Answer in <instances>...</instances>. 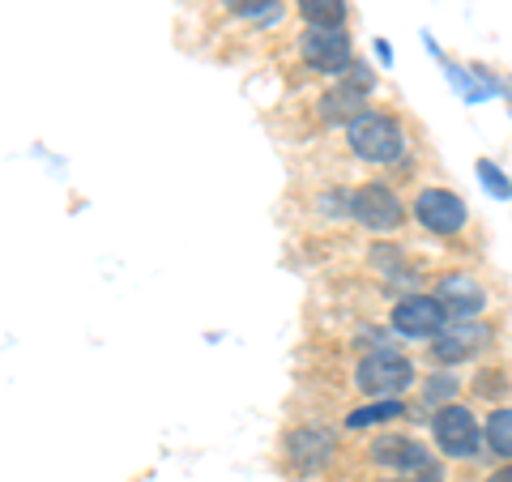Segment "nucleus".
I'll use <instances>...</instances> for the list:
<instances>
[{"label":"nucleus","instance_id":"nucleus-1","mask_svg":"<svg viewBox=\"0 0 512 482\" xmlns=\"http://www.w3.org/2000/svg\"><path fill=\"white\" fill-rule=\"evenodd\" d=\"M346 141H350V154H359L363 163H397L406 150L402 124L384 116V111H359L346 124Z\"/></svg>","mask_w":512,"mask_h":482},{"label":"nucleus","instance_id":"nucleus-2","mask_svg":"<svg viewBox=\"0 0 512 482\" xmlns=\"http://www.w3.org/2000/svg\"><path fill=\"white\" fill-rule=\"evenodd\" d=\"M355 384L367 397H402L414 384V363L406 355H393V350H372L359 367H355Z\"/></svg>","mask_w":512,"mask_h":482},{"label":"nucleus","instance_id":"nucleus-3","mask_svg":"<svg viewBox=\"0 0 512 482\" xmlns=\"http://www.w3.org/2000/svg\"><path fill=\"white\" fill-rule=\"evenodd\" d=\"M431 436H436V448H444L457 461L483 453V427H478V419L466 406H440L431 414Z\"/></svg>","mask_w":512,"mask_h":482},{"label":"nucleus","instance_id":"nucleus-4","mask_svg":"<svg viewBox=\"0 0 512 482\" xmlns=\"http://www.w3.org/2000/svg\"><path fill=\"white\" fill-rule=\"evenodd\" d=\"M414 218H419L431 235H457L470 222V210H466V201H461L457 192L423 188L419 197H414Z\"/></svg>","mask_w":512,"mask_h":482},{"label":"nucleus","instance_id":"nucleus-5","mask_svg":"<svg viewBox=\"0 0 512 482\" xmlns=\"http://www.w3.org/2000/svg\"><path fill=\"white\" fill-rule=\"evenodd\" d=\"M350 218L363 222L367 231H397L402 227V201H397V192L393 188H384V184H367L359 192H350Z\"/></svg>","mask_w":512,"mask_h":482},{"label":"nucleus","instance_id":"nucleus-6","mask_svg":"<svg viewBox=\"0 0 512 482\" xmlns=\"http://www.w3.org/2000/svg\"><path fill=\"white\" fill-rule=\"evenodd\" d=\"M299 56L316 73H346L350 64H355L346 30H312L308 26L303 30V39H299Z\"/></svg>","mask_w":512,"mask_h":482},{"label":"nucleus","instance_id":"nucleus-7","mask_svg":"<svg viewBox=\"0 0 512 482\" xmlns=\"http://www.w3.org/2000/svg\"><path fill=\"white\" fill-rule=\"evenodd\" d=\"M389 325L402 333V337H436L448 325V316H444V308L436 303V295H406V299L393 303Z\"/></svg>","mask_w":512,"mask_h":482},{"label":"nucleus","instance_id":"nucleus-8","mask_svg":"<svg viewBox=\"0 0 512 482\" xmlns=\"http://www.w3.org/2000/svg\"><path fill=\"white\" fill-rule=\"evenodd\" d=\"M431 355L440 363H461V359H474L478 350L491 342V329L478 325V320H453V325H444L436 337H431Z\"/></svg>","mask_w":512,"mask_h":482},{"label":"nucleus","instance_id":"nucleus-9","mask_svg":"<svg viewBox=\"0 0 512 482\" xmlns=\"http://www.w3.org/2000/svg\"><path fill=\"white\" fill-rule=\"evenodd\" d=\"M436 303L444 308L448 320H474L487 308V291L470 278V273H448V278H440V286H436Z\"/></svg>","mask_w":512,"mask_h":482},{"label":"nucleus","instance_id":"nucleus-10","mask_svg":"<svg viewBox=\"0 0 512 482\" xmlns=\"http://www.w3.org/2000/svg\"><path fill=\"white\" fill-rule=\"evenodd\" d=\"M286 453H291V465L295 470H316L325 465L329 453H333V431H320V427H303L286 440Z\"/></svg>","mask_w":512,"mask_h":482},{"label":"nucleus","instance_id":"nucleus-11","mask_svg":"<svg viewBox=\"0 0 512 482\" xmlns=\"http://www.w3.org/2000/svg\"><path fill=\"white\" fill-rule=\"evenodd\" d=\"M372 461L380 465H393V470H419V465H427V448L419 440L410 436H376L372 440Z\"/></svg>","mask_w":512,"mask_h":482},{"label":"nucleus","instance_id":"nucleus-12","mask_svg":"<svg viewBox=\"0 0 512 482\" xmlns=\"http://www.w3.org/2000/svg\"><path fill=\"white\" fill-rule=\"evenodd\" d=\"M448 77L466 103H483L491 94H500V77H491L487 69H448Z\"/></svg>","mask_w":512,"mask_h":482},{"label":"nucleus","instance_id":"nucleus-13","mask_svg":"<svg viewBox=\"0 0 512 482\" xmlns=\"http://www.w3.org/2000/svg\"><path fill=\"white\" fill-rule=\"evenodd\" d=\"M299 18L312 30H342L346 26V0H295Z\"/></svg>","mask_w":512,"mask_h":482},{"label":"nucleus","instance_id":"nucleus-14","mask_svg":"<svg viewBox=\"0 0 512 482\" xmlns=\"http://www.w3.org/2000/svg\"><path fill=\"white\" fill-rule=\"evenodd\" d=\"M359 111H363V90H355L350 82L333 86L325 99H320V116H325V120H346V124H350V120L359 116Z\"/></svg>","mask_w":512,"mask_h":482},{"label":"nucleus","instance_id":"nucleus-15","mask_svg":"<svg viewBox=\"0 0 512 482\" xmlns=\"http://www.w3.org/2000/svg\"><path fill=\"white\" fill-rule=\"evenodd\" d=\"M483 440L495 457H504L512 461V406H500V410H491V419L483 427Z\"/></svg>","mask_w":512,"mask_h":482},{"label":"nucleus","instance_id":"nucleus-16","mask_svg":"<svg viewBox=\"0 0 512 482\" xmlns=\"http://www.w3.org/2000/svg\"><path fill=\"white\" fill-rule=\"evenodd\" d=\"M406 414V406H402V397H380V401H372V406H359L355 414L346 419V427H376V423H389V419H402Z\"/></svg>","mask_w":512,"mask_h":482},{"label":"nucleus","instance_id":"nucleus-17","mask_svg":"<svg viewBox=\"0 0 512 482\" xmlns=\"http://www.w3.org/2000/svg\"><path fill=\"white\" fill-rule=\"evenodd\" d=\"M231 13L239 18H252V22H274L278 18V0H227Z\"/></svg>","mask_w":512,"mask_h":482},{"label":"nucleus","instance_id":"nucleus-18","mask_svg":"<svg viewBox=\"0 0 512 482\" xmlns=\"http://www.w3.org/2000/svg\"><path fill=\"white\" fill-rule=\"evenodd\" d=\"M478 180H483V188L491 197H512V180L491 163V158H478Z\"/></svg>","mask_w":512,"mask_h":482},{"label":"nucleus","instance_id":"nucleus-19","mask_svg":"<svg viewBox=\"0 0 512 482\" xmlns=\"http://www.w3.org/2000/svg\"><path fill=\"white\" fill-rule=\"evenodd\" d=\"M448 393H457V380L453 376H436V384H427L423 401H427V406H436V401H444Z\"/></svg>","mask_w":512,"mask_h":482},{"label":"nucleus","instance_id":"nucleus-20","mask_svg":"<svg viewBox=\"0 0 512 482\" xmlns=\"http://www.w3.org/2000/svg\"><path fill=\"white\" fill-rule=\"evenodd\" d=\"M474 389L483 393V397H500V393L508 389V384H504V376H495V372H483V376H478V384H474Z\"/></svg>","mask_w":512,"mask_h":482},{"label":"nucleus","instance_id":"nucleus-21","mask_svg":"<svg viewBox=\"0 0 512 482\" xmlns=\"http://www.w3.org/2000/svg\"><path fill=\"white\" fill-rule=\"evenodd\" d=\"M414 482H444V470L436 461H427V465H419V470H414Z\"/></svg>","mask_w":512,"mask_h":482},{"label":"nucleus","instance_id":"nucleus-22","mask_svg":"<svg viewBox=\"0 0 512 482\" xmlns=\"http://www.w3.org/2000/svg\"><path fill=\"white\" fill-rule=\"evenodd\" d=\"M487 482H512V461H508V465H500V470H495Z\"/></svg>","mask_w":512,"mask_h":482},{"label":"nucleus","instance_id":"nucleus-23","mask_svg":"<svg viewBox=\"0 0 512 482\" xmlns=\"http://www.w3.org/2000/svg\"><path fill=\"white\" fill-rule=\"evenodd\" d=\"M380 482H402V478H380Z\"/></svg>","mask_w":512,"mask_h":482}]
</instances>
